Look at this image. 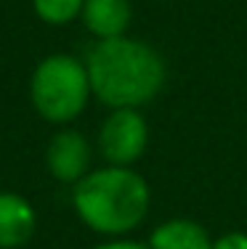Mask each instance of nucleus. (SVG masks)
Instances as JSON below:
<instances>
[{
  "mask_svg": "<svg viewBox=\"0 0 247 249\" xmlns=\"http://www.w3.org/2000/svg\"><path fill=\"white\" fill-rule=\"evenodd\" d=\"M93 151L88 138L77 130H58L45 151L48 173L61 183H77L91 173Z\"/></svg>",
  "mask_w": 247,
  "mask_h": 249,
  "instance_id": "obj_5",
  "label": "nucleus"
},
{
  "mask_svg": "<svg viewBox=\"0 0 247 249\" xmlns=\"http://www.w3.org/2000/svg\"><path fill=\"white\" fill-rule=\"evenodd\" d=\"M38 215L32 204L14 191H0V249L24 247L35 236Z\"/></svg>",
  "mask_w": 247,
  "mask_h": 249,
  "instance_id": "obj_6",
  "label": "nucleus"
},
{
  "mask_svg": "<svg viewBox=\"0 0 247 249\" xmlns=\"http://www.w3.org/2000/svg\"><path fill=\"white\" fill-rule=\"evenodd\" d=\"M85 0H32L35 14L51 27H67L82 14Z\"/></svg>",
  "mask_w": 247,
  "mask_h": 249,
  "instance_id": "obj_9",
  "label": "nucleus"
},
{
  "mask_svg": "<svg viewBox=\"0 0 247 249\" xmlns=\"http://www.w3.org/2000/svg\"><path fill=\"white\" fill-rule=\"evenodd\" d=\"M213 249H247V233L242 231H228L213 241Z\"/></svg>",
  "mask_w": 247,
  "mask_h": 249,
  "instance_id": "obj_10",
  "label": "nucleus"
},
{
  "mask_svg": "<svg viewBox=\"0 0 247 249\" xmlns=\"http://www.w3.org/2000/svg\"><path fill=\"white\" fill-rule=\"evenodd\" d=\"M149 249H213V239L199 223L175 217L152 231Z\"/></svg>",
  "mask_w": 247,
  "mask_h": 249,
  "instance_id": "obj_8",
  "label": "nucleus"
},
{
  "mask_svg": "<svg viewBox=\"0 0 247 249\" xmlns=\"http://www.w3.org/2000/svg\"><path fill=\"white\" fill-rule=\"evenodd\" d=\"M91 90L109 109H141L160 96L168 69L162 56L144 40L128 35L96 40L85 56Z\"/></svg>",
  "mask_w": 247,
  "mask_h": 249,
  "instance_id": "obj_1",
  "label": "nucleus"
},
{
  "mask_svg": "<svg viewBox=\"0 0 247 249\" xmlns=\"http://www.w3.org/2000/svg\"><path fill=\"white\" fill-rule=\"evenodd\" d=\"M93 249H149V244H138V241H131V239H109Z\"/></svg>",
  "mask_w": 247,
  "mask_h": 249,
  "instance_id": "obj_11",
  "label": "nucleus"
},
{
  "mask_svg": "<svg viewBox=\"0 0 247 249\" xmlns=\"http://www.w3.org/2000/svg\"><path fill=\"white\" fill-rule=\"evenodd\" d=\"M149 143V127L138 109H112L98 133V149L104 159L117 167L138 162Z\"/></svg>",
  "mask_w": 247,
  "mask_h": 249,
  "instance_id": "obj_4",
  "label": "nucleus"
},
{
  "mask_svg": "<svg viewBox=\"0 0 247 249\" xmlns=\"http://www.w3.org/2000/svg\"><path fill=\"white\" fill-rule=\"evenodd\" d=\"M80 16L93 37L112 40L128 32L133 11L128 0H85Z\"/></svg>",
  "mask_w": 247,
  "mask_h": 249,
  "instance_id": "obj_7",
  "label": "nucleus"
},
{
  "mask_svg": "<svg viewBox=\"0 0 247 249\" xmlns=\"http://www.w3.org/2000/svg\"><path fill=\"white\" fill-rule=\"evenodd\" d=\"M93 96L85 61L69 53H51L35 67L29 80L32 106L45 122L67 124L85 111Z\"/></svg>",
  "mask_w": 247,
  "mask_h": 249,
  "instance_id": "obj_3",
  "label": "nucleus"
},
{
  "mask_svg": "<svg viewBox=\"0 0 247 249\" xmlns=\"http://www.w3.org/2000/svg\"><path fill=\"white\" fill-rule=\"evenodd\" d=\"M149 183L131 167L91 170L72 188L75 212L91 231L109 239H122L144 223L149 212Z\"/></svg>",
  "mask_w": 247,
  "mask_h": 249,
  "instance_id": "obj_2",
  "label": "nucleus"
}]
</instances>
